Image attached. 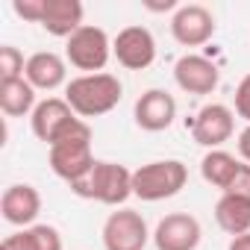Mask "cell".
Listing matches in <instances>:
<instances>
[{
  "instance_id": "cell-1",
  "label": "cell",
  "mask_w": 250,
  "mask_h": 250,
  "mask_svg": "<svg viewBox=\"0 0 250 250\" xmlns=\"http://www.w3.org/2000/svg\"><path fill=\"white\" fill-rule=\"evenodd\" d=\"M124 85L115 74H80L65 85V100L68 106L85 121V118H100L109 115L121 103Z\"/></svg>"
},
{
  "instance_id": "cell-2",
  "label": "cell",
  "mask_w": 250,
  "mask_h": 250,
  "mask_svg": "<svg viewBox=\"0 0 250 250\" xmlns=\"http://www.w3.org/2000/svg\"><path fill=\"white\" fill-rule=\"evenodd\" d=\"M71 191L83 200H97L103 206H121V203H127V197H133V171L118 162L97 159L94 168L83 180L71 183Z\"/></svg>"
},
{
  "instance_id": "cell-3",
  "label": "cell",
  "mask_w": 250,
  "mask_h": 250,
  "mask_svg": "<svg viewBox=\"0 0 250 250\" xmlns=\"http://www.w3.org/2000/svg\"><path fill=\"white\" fill-rule=\"evenodd\" d=\"M94 153H91V127L80 118L74 127L56 142L50 145V168L59 180H65L68 186L83 180L91 168H94Z\"/></svg>"
},
{
  "instance_id": "cell-4",
  "label": "cell",
  "mask_w": 250,
  "mask_h": 250,
  "mask_svg": "<svg viewBox=\"0 0 250 250\" xmlns=\"http://www.w3.org/2000/svg\"><path fill=\"white\" fill-rule=\"evenodd\" d=\"M188 183V168L180 159L147 162L133 171V194L145 203H159L180 194Z\"/></svg>"
},
{
  "instance_id": "cell-5",
  "label": "cell",
  "mask_w": 250,
  "mask_h": 250,
  "mask_svg": "<svg viewBox=\"0 0 250 250\" xmlns=\"http://www.w3.org/2000/svg\"><path fill=\"white\" fill-rule=\"evenodd\" d=\"M109 56H112V42L106 30L94 24H83L65 44V59L77 71H85V74H103Z\"/></svg>"
},
{
  "instance_id": "cell-6",
  "label": "cell",
  "mask_w": 250,
  "mask_h": 250,
  "mask_svg": "<svg viewBox=\"0 0 250 250\" xmlns=\"http://www.w3.org/2000/svg\"><path fill=\"white\" fill-rule=\"evenodd\" d=\"M77 121H80V115L68 106L65 97H47L30 115V127H33V136L50 147V145H56L74 127Z\"/></svg>"
},
{
  "instance_id": "cell-7",
  "label": "cell",
  "mask_w": 250,
  "mask_h": 250,
  "mask_svg": "<svg viewBox=\"0 0 250 250\" xmlns=\"http://www.w3.org/2000/svg\"><path fill=\"white\" fill-rule=\"evenodd\" d=\"M232 133H235V112L224 103L203 106L191 121V139L209 150H221V145H227Z\"/></svg>"
},
{
  "instance_id": "cell-8",
  "label": "cell",
  "mask_w": 250,
  "mask_h": 250,
  "mask_svg": "<svg viewBox=\"0 0 250 250\" xmlns=\"http://www.w3.org/2000/svg\"><path fill=\"white\" fill-rule=\"evenodd\" d=\"M147 221L133 209H118L103 224V247L106 250H145L147 247Z\"/></svg>"
},
{
  "instance_id": "cell-9",
  "label": "cell",
  "mask_w": 250,
  "mask_h": 250,
  "mask_svg": "<svg viewBox=\"0 0 250 250\" xmlns=\"http://www.w3.org/2000/svg\"><path fill=\"white\" fill-rule=\"evenodd\" d=\"M112 56L127 71H145L156 59V39L147 27H124L112 42Z\"/></svg>"
},
{
  "instance_id": "cell-10",
  "label": "cell",
  "mask_w": 250,
  "mask_h": 250,
  "mask_svg": "<svg viewBox=\"0 0 250 250\" xmlns=\"http://www.w3.org/2000/svg\"><path fill=\"white\" fill-rule=\"evenodd\" d=\"M171 36L183 47H200L215 36V15L200 3H186L171 18Z\"/></svg>"
},
{
  "instance_id": "cell-11",
  "label": "cell",
  "mask_w": 250,
  "mask_h": 250,
  "mask_svg": "<svg viewBox=\"0 0 250 250\" xmlns=\"http://www.w3.org/2000/svg\"><path fill=\"white\" fill-rule=\"evenodd\" d=\"M200 238H203L200 221L188 212H171L153 229L156 250H197Z\"/></svg>"
},
{
  "instance_id": "cell-12",
  "label": "cell",
  "mask_w": 250,
  "mask_h": 250,
  "mask_svg": "<svg viewBox=\"0 0 250 250\" xmlns=\"http://www.w3.org/2000/svg\"><path fill=\"white\" fill-rule=\"evenodd\" d=\"M174 80L188 94H212L221 83V74H218V65L212 59L197 56V53H186L174 65Z\"/></svg>"
},
{
  "instance_id": "cell-13",
  "label": "cell",
  "mask_w": 250,
  "mask_h": 250,
  "mask_svg": "<svg viewBox=\"0 0 250 250\" xmlns=\"http://www.w3.org/2000/svg\"><path fill=\"white\" fill-rule=\"evenodd\" d=\"M133 115H136V124L145 133H162L177 118V100L168 91H162V88H147L136 100V112Z\"/></svg>"
},
{
  "instance_id": "cell-14",
  "label": "cell",
  "mask_w": 250,
  "mask_h": 250,
  "mask_svg": "<svg viewBox=\"0 0 250 250\" xmlns=\"http://www.w3.org/2000/svg\"><path fill=\"white\" fill-rule=\"evenodd\" d=\"M0 212H3V221L12 227H33V221L42 212V194L27 186V183H15L3 191L0 197Z\"/></svg>"
},
{
  "instance_id": "cell-15",
  "label": "cell",
  "mask_w": 250,
  "mask_h": 250,
  "mask_svg": "<svg viewBox=\"0 0 250 250\" xmlns=\"http://www.w3.org/2000/svg\"><path fill=\"white\" fill-rule=\"evenodd\" d=\"M24 80L36 88V91H56L59 85H65L68 80V65L59 53L53 50H42V53H33L27 59V71H24Z\"/></svg>"
},
{
  "instance_id": "cell-16",
  "label": "cell",
  "mask_w": 250,
  "mask_h": 250,
  "mask_svg": "<svg viewBox=\"0 0 250 250\" xmlns=\"http://www.w3.org/2000/svg\"><path fill=\"white\" fill-rule=\"evenodd\" d=\"M83 3L80 0H47L42 27L56 39H71L83 27Z\"/></svg>"
},
{
  "instance_id": "cell-17",
  "label": "cell",
  "mask_w": 250,
  "mask_h": 250,
  "mask_svg": "<svg viewBox=\"0 0 250 250\" xmlns=\"http://www.w3.org/2000/svg\"><path fill=\"white\" fill-rule=\"evenodd\" d=\"M0 250H62V235L50 224H33L3 238Z\"/></svg>"
},
{
  "instance_id": "cell-18",
  "label": "cell",
  "mask_w": 250,
  "mask_h": 250,
  "mask_svg": "<svg viewBox=\"0 0 250 250\" xmlns=\"http://www.w3.org/2000/svg\"><path fill=\"white\" fill-rule=\"evenodd\" d=\"M215 221L232 238L250 232V200L238 194H221V200L215 203Z\"/></svg>"
},
{
  "instance_id": "cell-19",
  "label": "cell",
  "mask_w": 250,
  "mask_h": 250,
  "mask_svg": "<svg viewBox=\"0 0 250 250\" xmlns=\"http://www.w3.org/2000/svg\"><path fill=\"white\" fill-rule=\"evenodd\" d=\"M238 168H241V162H238L232 153H227V150H209V153L203 156V162H200L203 180H206L209 186H215L221 194L229 191V186H232Z\"/></svg>"
},
{
  "instance_id": "cell-20",
  "label": "cell",
  "mask_w": 250,
  "mask_h": 250,
  "mask_svg": "<svg viewBox=\"0 0 250 250\" xmlns=\"http://www.w3.org/2000/svg\"><path fill=\"white\" fill-rule=\"evenodd\" d=\"M36 88L27 80H12L0 83V109L6 118H24L36 112Z\"/></svg>"
},
{
  "instance_id": "cell-21",
  "label": "cell",
  "mask_w": 250,
  "mask_h": 250,
  "mask_svg": "<svg viewBox=\"0 0 250 250\" xmlns=\"http://www.w3.org/2000/svg\"><path fill=\"white\" fill-rule=\"evenodd\" d=\"M27 71V59L15 44H3L0 47V83H12V80H24Z\"/></svg>"
},
{
  "instance_id": "cell-22",
  "label": "cell",
  "mask_w": 250,
  "mask_h": 250,
  "mask_svg": "<svg viewBox=\"0 0 250 250\" xmlns=\"http://www.w3.org/2000/svg\"><path fill=\"white\" fill-rule=\"evenodd\" d=\"M44 3L47 0H12V9L18 18L30 21V24H42L44 18Z\"/></svg>"
},
{
  "instance_id": "cell-23",
  "label": "cell",
  "mask_w": 250,
  "mask_h": 250,
  "mask_svg": "<svg viewBox=\"0 0 250 250\" xmlns=\"http://www.w3.org/2000/svg\"><path fill=\"white\" fill-rule=\"evenodd\" d=\"M235 115L250 124V74H247V77L238 83V88H235Z\"/></svg>"
},
{
  "instance_id": "cell-24",
  "label": "cell",
  "mask_w": 250,
  "mask_h": 250,
  "mask_svg": "<svg viewBox=\"0 0 250 250\" xmlns=\"http://www.w3.org/2000/svg\"><path fill=\"white\" fill-rule=\"evenodd\" d=\"M227 194H238V197L250 200V165L247 162H241V168H238V174H235V180H232Z\"/></svg>"
},
{
  "instance_id": "cell-25",
  "label": "cell",
  "mask_w": 250,
  "mask_h": 250,
  "mask_svg": "<svg viewBox=\"0 0 250 250\" xmlns=\"http://www.w3.org/2000/svg\"><path fill=\"white\" fill-rule=\"evenodd\" d=\"M238 156L250 165V124H247V127L238 133Z\"/></svg>"
},
{
  "instance_id": "cell-26",
  "label": "cell",
  "mask_w": 250,
  "mask_h": 250,
  "mask_svg": "<svg viewBox=\"0 0 250 250\" xmlns=\"http://www.w3.org/2000/svg\"><path fill=\"white\" fill-rule=\"evenodd\" d=\"M227 250H250V232L235 235V238L229 241V247H227Z\"/></svg>"
}]
</instances>
